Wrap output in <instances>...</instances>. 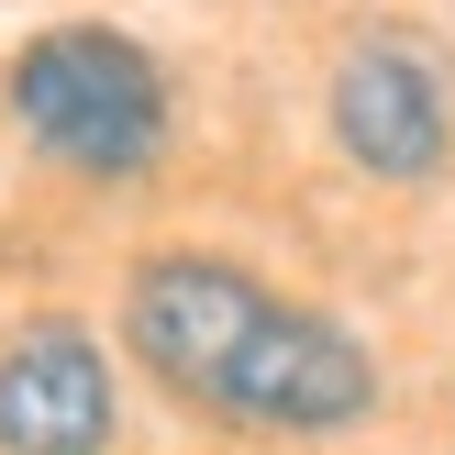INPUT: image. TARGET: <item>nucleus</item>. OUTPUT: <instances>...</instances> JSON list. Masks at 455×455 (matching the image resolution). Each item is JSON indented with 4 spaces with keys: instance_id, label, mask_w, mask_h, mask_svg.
Masks as SVG:
<instances>
[{
    "instance_id": "1",
    "label": "nucleus",
    "mask_w": 455,
    "mask_h": 455,
    "mask_svg": "<svg viewBox=\"0 0 455 455\" xmlns=\"http://www.w3.org/2000/svg\"><path fill=\"white\" fill-rule=\"evenodd\" d=\"M12 123L78 178H145L167 156V78L111 22H56L12 56Z\"/></svg>"
},
{
    "instance_id": "2",
    "label": "nucleus",
    "mask_w": 455,
    "mask_h": 455,
    "mask_svg": "<svg viewBox=\"0 0 455 455\" xmlns=\"http://www.w3.org/2000/svg\"><path fill=\"white\" fill-rule=\"evenodd\" d=\"M267 311H278V300H267L234 256H145V267H133V289H123V345L145 355L178 400L212 411L222 378H234V355L256 345Z\"/></svg>"
},
{
    "instance_id": "3",
    "label": "nucleus",
    "mask_w": 455,
    "mask_h": 455,
    "mask_svg": "<svg viewBox=\"0 0 455 455\" xmlns=\"http://www.w3.org/2000/svg\"><path fill=\"white\" fill-rule=\"evenodd\" d=\"M212 411L222 422H256V434H345V422L378 411V367H367V345H355L345 323L278 300L256 323V345L234 355V378H222Z\"/></svg>"
},
{
    "instance_id": "4",
    "label": "nucleus",
    "mask_w": 455,
    "mask_h": 455,
    "mask_svg": "<svg viewBox=\"0 0 455 455\" xmlns=\"http://www.w3.org/2000/svg\"><path fill=\"white\" fill-rule=\"evenodd\" d=\"M333 145H345L367 178H389V189L444 178L455 100H444L434 56H411V44H355V56L333 67Z\"/></svg>"
},
{
    "instance_id": "5",
    "label": "nucleus",
    "mask_w": 455,
    "mask_h": 455,
    "mask_svg": "<svg viewBox=\"0 0 455 455\" xmlns=\"http://www.w3.org/2000/svg\"><path fill=\"white\" fill-rule=\"evenodd\" d=\"M111 355L89 323H22L0 355V455H111Z\"/></svg>"
}]
</instances>
